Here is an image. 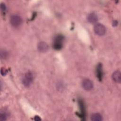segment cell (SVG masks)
<instances>
[{"mask_svg": "<svg viewBox=\"0 0 121 121\" xmlns=\"http://www.w3.org/2000/svg\"><path fill=\"white\" fill-rule=\"evenodd\" d=\"M64 39V37L62 35H58L55 37L53 44V46L55 50H60L62 48Z\"/></svg>", "mask_w": 121, "mask_h": 121, "instance_id": "cell-1", "label": "cell"}, {"mask_svg": "<svg viewBox=\"0 0 121 121\" xmlns=\"http://www.w3.org/2000/svg\"><path fill=\"white\" fill-rule=\"evenodd\" d=\"M33 75L31 72H26L22 80L23 85L26 87L29 86L33 82Z\"/></svg>", "mask_w": 121, "mask_h": 121, "instance_id": "cell-2", "label": "cell"}, {"mask_svg": "<svg viewBox=\"0 0 121 121\" xmlns=\"http://www.w3.org/2000/svg\"><path fill=\"white\" fill-rule=\"evenodd\" d=\"M10 22L13 26L17 27L20 26L22 22V19L19 16L17 15H13L10 17Z\"/></svg>", "mask_w": 121, "mask_h": 121, "instance_id": "cell-3", "label": "cell"}, {"mask_svg": "<svg viewBox=\"0 0 121 121\" xmlns=\"http://www.w3.org/2000/svg\"><path fill=\"white\" fill-rule=\"evenodd\" d=\"M95 33L100 36L104 35L106 32V28L103 25L101 24H96L94 28Z\"/></svg>", "mask_w": 121, "mask_h": 121, "instance_id": "cell-4", "label": "cell"}, {"mask_svg": "<svg viewBox=\"0 0 121 121\" xmlns=\"http://www.w3.org/2000/svg\"><path fill=\"white\" fill-rule=\"evenodd\" d=\"M82 86L86 91H89L91 90L93 87V82L88 78L84 79L82 83Z\"/></svg>", "mask_w": 121, "mask_h": 121, "instance_id": "cell-5", "label": "cell"}, {"mask_svg": "<svg viewBox=\"0 0 121 121\" xmlns=\"http://www.w3.org/2000/svg\"><path fill=\"white\" fill-rule=\"evenodd\" d=\"M78 103L79 109L80 110V116L81 117V118L83 119V120H84L83 118L85 117V115H86V108H85L84 101L81 99H78Z\"/></svg>", "mask_w": 121, "mask_h": 121, "instance_id": "cell-6", "label": "cell"}, {"mask_svg": "<svg viewBox=\"0 0 121 121\" xmlns=\"http://www.w3.org/2000/svg\"><path fill=\"white\" fill-rule=\"evenodd\" d=\"M48 44L44 42H40L37 45L38 50L41 52H45L49 50Z\"/></svg>", "mask_w": 121, "mask_h": 121, "instance_id": "cell-7", "label": "cell"}, {"mask_svg": "<svg viewBox=\"0 0 121 121\" xmlns=\"http://www.w3.org/2000/svg\"><path fill=\"white\" fill-rule=\"evenodd\" d=\"M112 78L116 83H120L121 81V74L120 71H114L112 75Z\"/></svg>", "mask_w": 121, "mask_h": 121, "instance_id": "cell-8", "label": "cell"}, {"mask_svg": "<svg viewBox=\"0 0 121 121\" xmlns=\"http://www.w3.org/2000/svg\"><path fill=\"white\" fill-rule=\"evenodd\" d=\"M96 76L98 79L101 81L103 78V70H102V65L101 63H99L96 67Z\"/></svg>", "mask_w": 121, "mask_h": 121, "instance_id": "cell-9", "label": "cell"}, {"mask_svg": "<svg viewBox=\"0 0 121 121\" xmlns=\"http://www.w3.org/2000/svg\"><path fill=\"white\" fill-rule=\"evenodd\" d=\"M87 20L91 23H95L98 20L97 16L94 13H91L88 15Z\"/></svg>", "mask_w": 121, "mask_h": 121, "instance_id": "cell-10", "label": "cell"}, {"mask_svg": "<svg viewBox=\"0 0 121 121\" xmlns=\"http://www.w3.org/2000/svg\"><path fill=\"white\" fill-rule=\"evenodd\" d=\"M91 120L92 121H101L103 120V117L99 113H95L91 115Z\"/></svg>", "mask_w": 121, "mask_h": 121, "instance_id": "cell-11", "label": "cell"}, {"mask_svg": "<svg viewBox=\"0 0 121 121\" xmlns=\"http://www.w3.org/2000/svg\"><path fill=\"white\" fill-rule=\"evenodd\" d=\"M0 57L1 59H5L6 58H7L8 56V52L4 50H1L0 52Z\"/></svg>", "mask_w": 121, "mask_h": 121, "instance_id": "cell-12", "label": "cell"}, {"mask_svg": "<svg viewBox=\"0 0 121 121\" xmlns=\"http://www.w3.org/2000/svg\"><path fill=\"white\" fill-rule=\"evenodd\" d=\"M7 120V114L4 112H1L0 113V121H4Z\"/></svg>", "mask_w": 121, "mask_h": 121, "instance_id": "cell-13", "label": "cell"}, {"mask_svg": "<svg viewBox=\"0 0 121 121\" xmlns=\"http://www.w3.org/2000/svg\"><path fill=\"white\" fill-rule=\"evenodd\" d=\"M7 72H8V71H7V69H5V68H2L1 69H0V73H1V75H2L3 76H5L7 74Z\"/></svg>", "mask_w": 121, "mask_h": 121, "instance_id": "cell-14", "label": "cell"}, {"mask_svg": "<svg viewBox=\"0 0 121 121\" xmlns=\"http://www.w3.org/2000/svg\"><path fill=\"white\" fill-rule=\"evenodd\" d=\"M0 9H1V10L2 11H5V10L6 9V5L4 3H1V4H0Z\"/></svg>", "mask_w": 121, "mask_h": 121, "instance_id": "cell-15", "label": "cell"}, {"mask_svg": "<svg viewBox=\"0 0 121 121\" xmlns=\"http://www.w3.org/2000/svg\"><path fill=\"white\" fill-rule=\"evenodd\" d=\"M34 120L36 121H41V119L40 118V117L38 116H35L34 118Z\"/></svg>", "mask_w": 121, "mask_h": 121, "instance_id": "cell-16", "label": "cell"}, {"mask_svg": "<svg viewBox=\"0 0 121 121\" xmlns=\"http://www.w3.org/2000/svg\"><path fill=\"white\" fill-rule=\"evenodd\" d=\"M117 25H118V21H117L116 20H114L113 21L112 26H117Z\"/></svg>", "mask_w": 121, "mask_h": 121, "instance_id": "cell-17", "label": "cell"}]
</instances>
